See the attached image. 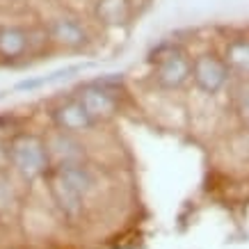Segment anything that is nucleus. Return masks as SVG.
<instances>
[{
	"label": "nucleus",
	"mask_w": 249,
	"mask_h": 249,
	"mask_svg": "<svg viewBox=\"0 0 249 249\" xmlns=\"http://www.w3.org/2000/svg\"><path fill=\"white\" fill-rule=\"evenodd\" d=\"M7 160L16 174H21L25 181H35L48 174L51 169V153L44 137L35 133H16L7 142Z\"/></svg>",
	"instance_id": "obj_1"
},
{
	"label": "nucleus",
	"mask_w": 249,
	"mask_h": 249,
	"mask_svg": "<svg viewBox=\"0 0 249 249\" xmlns=\"http://www.w3.org/2000/svg\"><path fill=\"white\" fill-rule=\"evenodd\" d=\"M151 62H156V83L162 89H178L190 78V60L178 46L162 44L151 53Z\"/></svg>",
	"instance_id": "obj_2"
},
{
	"label": "nucleus",
	"mask_w": 249,
	"mask_h": 249,
	"mask_svg": "<svg viewBox=\"0 0 249 249\" xmlns=\"http://www.w3.org/2000/svg\"><path fill=\"white\" fill-rule=\"evenodd\" d=\"M229 73H231V69L224 62V57L215 53H201L190 62V76L196 87L206 94H217L227 85Z\"/></svg>",
	"instance_id": "obj_3"
},
{
	"label": "nucleus",
	"mask_w": 249,
	"mask_h": 249,
	"mask_svg": "<svg viewBox=\"0 0 249 249\" xmlns=\"http://www.w3.org/2000/svg\"><path fill=\"white\" fill-rule=\"evenodd\" d=\"M53 124L57 126V130H64V133H85L96 126V119L91 117L85 106L78 101V98H71L67 103H62L53 110Z\"/></svg>",
	"instance_id": "obj_4"
},
{
	"label": "nucleus",
	"mask_w": 249,
	"mask_h": 249,
	"mask_svg": "<svg viewBox=\"0 0 249 249\" xmlns=\"http://www.w3.org/2000/svg\"><path fill=\"white\" fill-rule=\"evenodd\" d=\"M78 101L85 106V110L94 117L96 121L112 117L117 112V91L107 89L98 83H89L85 85L83 89L78 91Z\"/></svg>",
	"instance_id": "obj_5"
},
{
	"label": "nucleus",
	"mask_w": 249,
	"mask_h": 249,
	"mask_svg": "<svg viewBox=\"0 0 249 249\" xmlns=\"http://www.w3.org/2000/svg\"><path fill=\"white\" fill-rule=\"evenodd\" d=\"M48 190H51V196H53V201L57 204V208L62 211L64 217L76 219L83 213L85 195H80L76 188H71L53 167L48 169Z\"/></svg>",
	"instance_id": "obj_6"
},
{
	"label": "nucleus",
	"mask_w": 249,
	"mask_h": 249,
	"mask_svg": "<svg viewBox=\"0 0 249 249\" xmlns=\"http://www.w3.org/2000/svg\"><path fill=\"white\" fill-rule=\"evenodd\" d=\"M48 37L51 41H55L57 46H64V48H83L89 41V32L83 23L73 18V16H60L55 18L51 25H48Z\"/></svg>",
	"instance_id": "obj_7"
},
{
	"label": "nucleus",
	"mask_w": 249,
	"mask_h": 249,
	"mask_svg": "<svg viewBox=\"0 0 249 249\" xmlns=\"http://www.w3.org/2000/svg\"><path fill=\"white\" fill-rule=\"evenodd\" d=\"M32 32L21 25H0V57L2 60H21L30 53Z\"/></svg>",
	"instance_id": "obj_8"
},
{
	"label": "nucleus",
	"mask_w": 249,
	"mask_h": 249,
	"mask_svg": "<svg viewBox=\"0 0 249 249\" xmlns=\"http://www.w3.org/2000/svg\"><path fill=\"white\" fill-rule=\"evenodd\" d=\"M46 146H48L51 160L55 158L57 165H62V162H83L85 158V146L73 137V133L57 130L55 135L46 140Z\"/></svg>",
	"instance_id": "obj_9"
},
{
	"label": "nucleus",
	"mask_w": 249,
	"mask_h": 249,
	"mask_svg": "<svg viewBox=\"0 0 249 249\" xmlns=\"http://www.w3.org/2000/svg\"><path fill=\"white\" fill-rule=\"evenodd\" d=\"M53 169L60 174L71 188H76L80 195H87V192L94 188V183H96L91 169L85 167L83 162H62V165H55Z\"/></svg>",
	"instance_id": "obj_10"
},
{
	"label": "nucleus",
	"mask_w": 249,
	"mask_h": 249,
	"mask_svg": "<svg viewBox=\"0 0 249 249\" xmlns=\"http://www.w3.org/2000/svg\"><path fill=\"white\" fill-rule=\"evenodd\" d=\"M96 18L103 25H124L130 18V0H96Z\"/></svg>",
	"instance_id": "obj_11"
},
{
	"label": "nucleus",
	"mask_w": 249,
	"mask_h": 249,
	"mask_svg": "<svg viewBox=\"0 0 249 249\" xmlns=\"http://www.w3.org/2000/svg\"><path fill=\"white\" fill-rule=\"evenodd\" d=\"M229 69L249 80V41L247 39H233L227 46V60Z\"/></svg>",
	"instance_id": "obj_12"
},
{
	"label": "nucleus",
	"mask_w": 249,
	"mask_h": 249,
	"mask_svg": "<svg viewBox=\"0 0 249 249\" xmlns=\"http://www.w3.org/2000/svg\"><path fill=\"white\" fill-rule=\"evenodd\" d=\"M18 206V195H16L14 181H12V174L0 167V217H7L16 211Z\"/></svg>",
	"instance_id": "obj_13"
},
{
	"label": "nucleus",
	"mask_w": 249,
	"mask_h": 249,
	"mask_svg": "<svg viewBox=\"0 0 249 249\" xmlns=\"http://www.w3.org/2000/svg\"><path fill=\"white\" fill-rule=\"evenodd\" d=\"M80 67H67V69H60V71H53L48 76H41V78H30V80H21V83L14 85L16 91H32V89H39V87H46V85H55V83H62L71 78L73 73H78Z\"/></svg>",
	"instance_id": "obj_14"
},
{
	"label": "nucleus",
	"mask_w": 249,
	"mask_h": 249,
	"mask_svg": "<svg viewBox=\"0 0 249 249\" xmlns=\"http://www.w3.org/2000/svg\"><path fill=\"white\" fill-rule=\"evenodd\" d=\"M238 110H240L242 117H247L249 119V85H245L238 94Z\"/></svg>",
	"instance_id": "obj_15"
}]
</instances>
